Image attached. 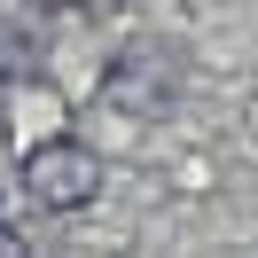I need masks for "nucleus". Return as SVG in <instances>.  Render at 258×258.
<instances>
[{"instance_id": "1", "label": "nucleus", "mask_w": 258, "mask_h": 258, "mask_svg": "<svg viewBox=\"0 0 258 258\" xmlns=\"http://www.w3.org/2000/svg\"><path fill=\"white\" fill-rule=\"evenodd\" d=\"M16 188H24V204H39V211H86L102 196V157L79 133H47L39 149H24Z\"/></svg>"}]
</instances>
